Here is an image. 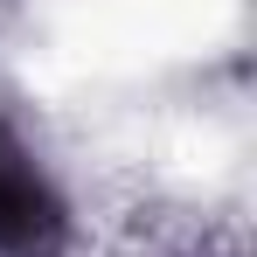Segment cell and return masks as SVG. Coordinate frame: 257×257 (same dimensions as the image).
I'll list each match as a JSON object with an SVG mask.
<instances>
[{"instance_id":"6da1fadb","label":"cell","mask_w":257,"mask_h":257,"mask_svg":"<svg viewBox=\"0 0 257 257\" xmlns=\"http://www.w3.org/2000/svg\"><path fill=\"white\" fill-rule=\"evenodd\" d=\"M63 209L42 188V174L21 167V153H0V257H56Z\"/></svg>"}]
</instances>
